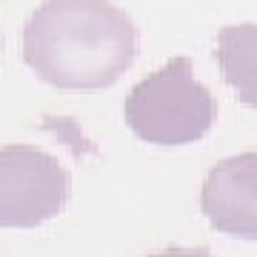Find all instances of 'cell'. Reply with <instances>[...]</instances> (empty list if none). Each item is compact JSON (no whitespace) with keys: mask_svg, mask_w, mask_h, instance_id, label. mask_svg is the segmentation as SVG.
I'll return each instance as SVG.
<instances>
[{"mask_svg":"<svg viewBox=\"0 0 257 257\" xmlns=\"http://www.w3.org/2000/svg\"><path fill=\"white\" fill-rule=\"evenodd\" d=\"M200 211L214 231L257 240V152L211 166L200 189Z\"/></svg>","mask_w":257,"mask_h":257,"instance_id":"4","label":"cell"},{"mask_svg":"<svg viewBox=\"0 0 257 257\" xmlns=\"http://www.w3.org/2000/svg\"><path fill=\"white\" fill-rule=\"evenodd\" d=\"M217 63L237 100L257 109V23L226 26L217 35Z\"/></svg>","mask_w":257,"mask_h":257,"instance_id":"5","label":"cell"},{"mask_svg":"<svg viewBox=\"0 0 257 257\" xmlns=\"http://www.w3.org/2000/svg\"><path fill=\"white\" fill-rule=\"evenodd\" d=\"M146 257H214L209 248H183V246H175V248H166V251H157V254H146Z\"/></svg>","mask_w":257,"mask_h":257,"instance_id":"6","label":"cell"},{"mask_svg":"<svg viewBox=\"0 0 257 257\" xmlns=\"http://www.w3.org/2000/svg\"><path fill=\"white\" fill-rule=\"evenodd\" d=\"M214 114L217 103L194 77L189 57H172L143 77L123 103L126 126L152 146H186L206 138Z\"/></svg>","mask_w":257,"mask_h":257,"instance_id":"2","label":"cell"},{"mask_svg":"<svg viewBox=\"0 0 257 257\" xmlns=\"http://www.w3.org/2000/svg\"><path fill=\"white\" fill-rule=\"evenodd\" d=\"M0 52H3V35H0Z\"/></svg>","mask_w":257,"mask_h":257,"instance_id":"7","label":"cell"},{"mask_svg":"<svg viewBox=\"0 0 257 257\" xmlns=\"http://www.w3.org/2000/svg\"><path fill=\"white\" fill-rule=\"evenodd\" d=\"M138 52L135 20L111 0H43L23 26V60L57 89H109Z\"/></svg>","mask_w":257,"mask_h":257,"instance_id":"1","label":"cell"},{"mask_svg":"<svg viewBox=\"0 0 257 257\" xmlns=\"http://www.w3.org/2000/svg\"><path fill=\"white\" fill-rule=\"evenodd\" d=\"M72 194L63 163L35 146L0 149V229H37L55 220Z\"/></svg>","mask_w":257,"mask_h":257,"instance_id":"3","label":"cell"}]
</instances>
